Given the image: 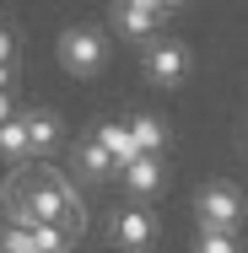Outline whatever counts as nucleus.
<instances>
[{"instance_id": "nucleus-14", "label": "nucleus", "mask_w": 248, "mask_h": 253, "mask_svg": "<svg viewBox=\"0 0 248 253\" xmlns=\"http://www.w3.org/2000/svg\"><path fill=\"white\" fill-rule=\"evenodd\" d=\"M16 49H22V43H16V33H11V27H0V59H11V65H16Z\"/></svg>"}, {"instance_id": "nucleus-5", "label": "nucleus", "mask_w": 248, "mask_h": 253, "mask_svg": "<svg viewBox=\"0 0 248 253\" xmlns=\"http://www.w3.org/2000/svg\"><path fill=\"white\" fill-rule=\"evenodd\" d=\"M162 0H108V22H113V33L119 38H130V43H151L156 33H162Z\"/></svg>"}, {"instance_id": "nucleus-1", "label": "nucleus", "mask_w": 248, "mask_h": 253, "mask_svg": "<svg viewBox=\"0 0 248 253\" xmlns=\"http://www.w3.org/2000/svg\"><path fill=\"white\" fill-rule=\"evenodd\" d=\"M108 59H113V38L92 27V22H65L59 33H54V65L70 76V81H92L108 70Z\"/></svg>"}, {"instance_id": "nucleus-6", "label": "nucleus", "mask_w": 248, "mask_h": 253, "mask_svg": "<svg viewBox=\"0 0 248 253\" xmlns=\"http://www.w3.org/2000/svg\"><path fill=\"white\" fill-rule=\"evenodd\" d=\"M119 183H124V194L130 200H156L162 189H167V167H162V156H135L130 167H119Z\"/></svg>"}, {"instance_id": "nucleus-11", "label": "nucleus", "mask_w": 248, "mask_h": 253, "mask_svg": "<svg viewBox=\"0 0 248 253\" xmlns=\"http://www.w3.org/2000/svg\"><path fill=\"white\" fill-rule=\"evenodd\" d=\"M0 162H33V135H27V119L11 113L0 124Z\"/></svg>"}, {"instance_id": "nucleus-7", "label": "nucleus", "mask_w": 248, "mask_h": 253, "mask_svg": "<svg viewBox=\"0 0 248 253\" xmlns=\"http://www.w3.org/2000/svg\"><path fill=\"white\" fill-rule=\"evenodd\" d=\"M70 172H81L87 183H108V178H119V167H113V156L98 146V135H81V140L70 146Z\"/></svg>"}, {"instance_id": "nucleus-3", "label": "nucleus", "mask_w": 248, "mask_h": 253, "mask_svg": "<svg viewBox=\"0 0 248 253\" xmlns=\"http://www.w3.org/2000/svg\"><path fill=\"white\" fill-rule=\"evenodd\" d=\"M248 221V194L232 178H210L195 194V226L199 232H243Z\"/></svg>"}, {"instance_id": "nucleus-16", "label": "nucleus", "mask_w": 248, "mask_h": 253, "mask_svg": "<svg viewBox=\"0 0 248 253\" xmlns=\"http://www.w3.org/2000/svg\"><path fill=\"white\" fill-rule=\"evenodd\" d=\"M184 5H189V0H162V11H184Z\"/></svg>"}, {"instance_id": "nucleus-15", "label": "nucleus", "mask_w": 248, "mask_h": 253, "mask_svg": "<svg viewBox=\"0 0 248 253\" xmlns=\"http://www.w3.org/2000/svg\"><path fill=\"white\" fill-rule=\"evenodd\" d=\"M11 113H16V108H11V92H0V124H5Z\"/></svg>"}, {"instance_id": "nucleus-9", "label": "nucleus", "mask_w": 248, "mask_h": 253, "mask_svg": "<svg viewBox=\"0 0 248 253\" xmlns=\"http://www.w3.org/2000/svg\"><path fill=\"white\" fill-rule=\"evenodd\" d=\"M124 124H130V140H135V151H141V156H162V151H167V140H173V129H167L162 113H130Z\"/></svg>"}, {"instance_id": "nucleus-8", "label": "nucleus", "mask_w": 248, "mask_h": 253, "mask_svg": "<svg viewBox=\"0 0 248 253\" xmlns=\"http://www.w3.org/2000/svg\"><path fill=\"white\" fill-rule=\"evenodd\" d=\"M22 119H27V135H33V156H49L65 146V119L54 108H27Z\"/></svg>"}, {"instance_id": "nucleus-12", "label": "nucleus", "mask_w": 248, "mask_h": 253, "mask_svg": "<svg viewBox=\"0 0 248 253\" xmlns=\"http://www.w3.org/2000/svg\"><path fill=\"white\" fill-rule=\"evenodd\" d=\"M0 248L5 253H44L33 226H11V221H0Z\"/></svg>"}, {"instance_id": "nucleus-17", "label": "nucleus", "mask_w": 248, "mask_h": 253, "mask_svg": "<svg viewBox=\"0 0 248 253\" xmlns=\"http://www.w3.org/2000/svg\"><path fill=\"white\" fill-rule=\"evenodd\" d=\"M0 253H5V248H0Z\"/></svg>"}, {"instance_id": "nucleus-2", "label": "nucleus", "mask_w": 248, "mask_h": 253, "mask_svg": "<svg viewBox=\"0 0 248 253\" xmlns=\"http://www.w3.org/2000/svg\"><path fill=\"white\" fill-rule=\"evenodd\" d=\"M102 237H108L113 253H151L162 243V215H156L151 205H141V200L113 205L108 221H102Z\"/></svg>"}, {"instance_id": "nucleus-13", "label": "nucleus", "mask_w": 248, "mask_h": 253, "mask_svg": "<svg viewBox=\"0 0 248 253\" xmlns=\"http://www.w3.org/2000/svg\"><path fill=\"white\" fill-rule=\"evenodd\" d=\"M195 253H243L238 232H195Z\"/></svg>"}, {"instance_id": "nucleus-10", "label": "nucleus", "mask_w": 248, "mask_h": 253, "mask_svg": "<svg viewBox=\"0 0 248 253\" xmlns=\"http://www.w3.org/2000/svg\"><path fill=\"white\" fill-rule=\"evenodd\" d=\"M92 135H98V146L108 156H113V167H130V162H135V140H130V124H124V119H102V124H92Z\"/></svg>"}, {"instance_id": "nucleus-4", "label": "nucleus", "mask_w": 248, "mask_h": 253, "mask_svg": "<svg viewBox=\"0 0 248 253\" xmlns=\"http://www.w3.org/2000/svg\"><path fill=\"white\" fill-rule=\"evenodd\" d=\"M195 70V49L173 33H156L151 43H141V76H146L156 92H178Z\"/></svg>"}]
</instances>
